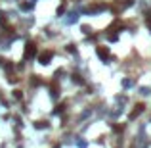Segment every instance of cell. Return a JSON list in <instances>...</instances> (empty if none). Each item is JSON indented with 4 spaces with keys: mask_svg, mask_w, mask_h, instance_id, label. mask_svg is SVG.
Segmentation results:
<instances>
[{
    "mask_svg": "<svg viewBox=\"0 0 151 148\" xmlns=\"http://www.w3.org/2000/svg\"><path fill=\"white\" fill-rule=\"evenodd\" d=\"M31 83L37 87V85H40V79H38V75H33V79H31Z\"/></svg>",
    "mask_w": 151,
    "mask_h": 148,
    "instance_id": "ba28073f",
    "label": "cell"
},
{
    "mask_svg": "<svg viewBox=\"0 0 151 148\" xmlns=\"http://www.w3.org/2000/svg\"><path fill=\"white\" fill-rule=\"evenodd\" d=\"M142 112H144V104H138V106L134 108V112L130 114V119H136V117H138L140 114H142Z\"/></svg>",
    "mask_w": 151,
    "mask_h": 148,
    "instance_id": "277c9868",
    "label": "cell"
},
{
    "mask_svg": "<svg viewBox=\"0 0 151 148\" xmlns=\"http://www.w3.org/2000/svg\"><path fill=\"white\" fill-rule=\"evenodd\" d=\"M35 54H37V44H35V42H27L23 58H25V60H31V58H35Z\"/></svg>",
    "mask_w": 151,
    "mask_h": 148,
    "instance_id": "6da1fadb",
    "label": "cell"
},
{
    "mask_svg": "<svg viewBox=\"0 0 151 148\" xmlns=\"http://www.w3.org/2000/svg\"><path fill=\"white\" fill-rule=\"evenodd\" d=\"M0 65H4V60H2V58H0Z\"/></svg>",
    "mask_w": 151,
    "mask_h": 148,
    "instance_id": "7c38bea8",
    "label": "cell"
},
{
    "mask_svg": "<svg viewBox=\"0 0 151 148\" xmlns=\"http://www.w3.org/2000/svg\"><path fill=\"white\" fill-rule=\"evenodd\" d=\"M147 27H149V31H151V13L147 15Z\"/></svg>",
    "mask_w": 151,
    "mask_h": 148,
    "instance_id": "8fae6325",
    "label": "cell"
},
{
    "mask_svg": "<svg viewBox=\"0 0 151 148\" xmlns=\"http://www.w3.org/2000/svg\"><path fill=\"white\" fill-rule=\"evenodd\" d=\"M42 127H48V121H37V129H42Z\"/></svg>",
    "mask_w": 151,
    "mask_h": 148,
    "instance_id": "52a82bcc",
    "label": "cell"
},
{
    "mask_svg": "<svg viewBox=\"0 0 151 148\" xmlns=\"http://www.w3.org/2000/svg\"><path fill=\"white\" fill-rule=\"evenodd\" d=\"M73 83H76V85H84V79L80 77V75H78V73H73Z\"/></svg>",
    "mask_w": 151,
    "mask_h": 148,
    "instance_id": "5b68a950",
    "label": "cell"
},
{
    "mask_svg": "<svg viewBox=\"0 0 151 148\" xmlns=\"http://www.w3.org/2000/svg\"><path fill=\"white\" fill-rule=\"evenodd\" d=\"M54 112H56V114H61V112H63V106H56V110H54Z\"/></svg>",
    "mask_w": 151,
    "mask_h": 148,
    "instance_id": "30bf717a",
    "label": "cell"
},
{
    "mask_svg": "<svg viewBox=\"0 0 151 148\" xmlns=\"http://www.w3.org/2000/svg\"><path fill=\"white\" fill-rule=\"evenodd\" d=\"M98 56H100V60H103V62H105L107 58H109V50H107L105 46H98Z\"/></svg>",
    "mask_w": 151,
    "mask_h": 148,
    "instance_id": "3957f363",
    "label": "cell"
},
{
    "mask_svg": "<svg viewBox=\"0 0 151 148\" xmlns=\"http://www.w3.org/2000/svg\"><path fill=\"white\" fill-rule=\"evenodd\" d=\"M13 98H15V100H21V98H23L21 90H13Z\"/></svg>",
    "mask_w": 151,
    "mask_h": 148,
    "instance_id": "8992f818",
    "label": "cell"
},
{
    "mask_svg": "<svg viewBox=\"0 0 151 148\" xmlns=\"http://www.w3.org/2000/svg\"><path fill=\"white\" fill-rule=\"evenodd\" d=\"M54 58V52L52 50H44L40 56H38V64H42V65H48L50 64V60Z\"/></svg>",
    "mask_w": 151,
    "mask_h": 148,
    "instance_id": "7a4b0ae2",
    "label": "cell"
},
{
    "mask_svg": "<svg viewBox=\"0 0 151 148\" xmlns=\"http://www.w3.org/2000/svg\"><path fill=\"white\" fill-rule=\"evenodd\" d=\"M119 39V37H117V33H111V35H109V40H117Z\"/></svg>",
    "mask_w": 151,
    "mask_h": 148,
    "instance_id": "9c48e42d",
    "label": "cell"
}]
</instances>
